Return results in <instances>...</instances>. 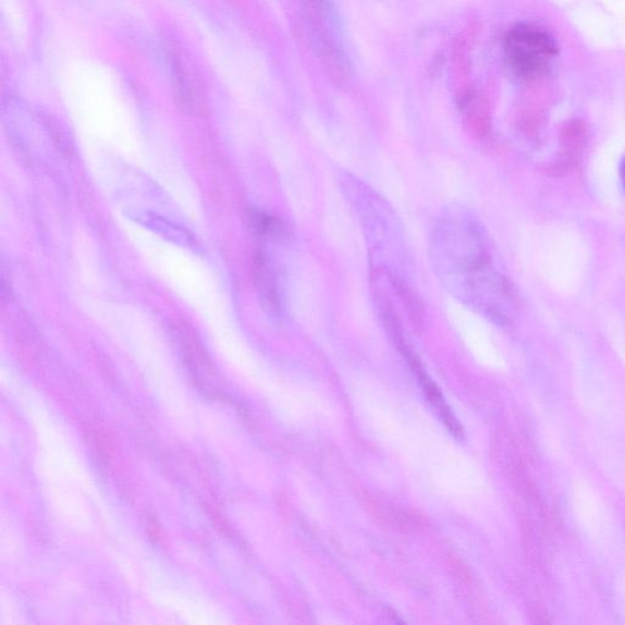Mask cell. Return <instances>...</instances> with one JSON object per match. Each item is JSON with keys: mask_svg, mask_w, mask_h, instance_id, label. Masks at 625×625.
<instances>
[{"mask_svg": "<svg viewBox=\"0 0 625 625\" xmlns=\"http://www.w3.org/2000/svg\"><path fill=\"white\" fill-rule=\"evenodd\" d=\"M431 254L453 296L493 319H505L501 302L508 298L506 281L493 267L487 238L468 211L443 213L433 228Z\"/></svg>", "mask_w": 625, "mask_h": 625, "instance_id": "6da1fadb", "label": "cell"}, {"mask_svg": "<svg viewBox=\"0 0 625 625\" xmlns=\"http://www.w3.org/2000/svg\"><path fill=\"white\" fill-rule=\"evenodd\" d=\"M306 34L317 57L338 84L350 77L351 66L331 0H302Z\"/></svg>", "mask_w": 625, "mask_h": 625, "instance_id": "7a4b0ae2", "label": "cell"}, {"mask_svg": "<svg viewBox=\"0 0 625 625\" xmlns=\"http://www.w3.org/2000/svg\"><path fill=\"white\" fill-rule=\"evenodd\" d=\"M559 48L552 36L538 26L518 25L505 38L507 63L517 77L526 81L547 75Z\"/></svg>", "mask_w": 625, "mask_h": 625, "instance_id": "3957f363", "label": "cell"}, {"mask_svg": "<svg viewBox=\"0 0 625 625\" xmlns=\"http://www.w3.org/2000/svg\"><path fill=\"white\" fill-rule=\"evenodd\" d=\"M399 334L393 335V338L397 340L399 348L403 352V355H405L413 370H415L416 375L418 376L422 391H425L429 402L431 403V406L433 409H437L439 417L443 421V425H446L453 436L462 439L463 430L457 418L453 416V413L448 406L445 399L442 397L440 390L427 376V372L421 368L417 357L413 355V353L408 350L405 342H403L401 335Z\"/></svg>", "mask_w": 625, "mask_h": 625, "instance_id": "277c9868", "label": "cell"}, {"mask_svg": "<svg viewBox=\"0 0 625 625\" xmlns=\"http://www.w3.org/2000/svg\"><path fill=\"white\" fill-rule=\"evenodd\" d=\"M562 155L554 170L566 171L578 160L584 146V130L579 124H573L564 133Z\"/></svg>", "mask_w": 625, "mask_h": 625, "instance_id": "5b68a950", "label": "cell"}, {"mask_svg": "<svg viewBox=\"0 0 625 625\" xmlns=\"http://www.w3.org/2000/svg\"><path fill=\"white\" fill-rule=\"evenodd\" d=\"M256 270H257V280L261 294H264L265 298L268 301V304L277 309L279 306V297H278L275 278L274 274L271 273V270L268 267L267 261L261 256L257 258Z\"/></svg>", "mask_w": 625, "mask_h": 625, "instance_id": "8992f818", "label": "cell"}, {"mask_svg": "<svg viewBox=\"0 0 625 625\" xmlns=\"http://www.w3.org/2000/svg\"><path fill=\"white\" fill-rule=\"evenodd\" d=\"M250 221L260 234L281 236L285 233L284 226H282L278 219L271 218L264 213H258V211H252Z\"/></svg>", "mask_w": 625, "mask_h": 625, "instance_id": "52a82bcc", "label": "cell"}, {"mask_svg": "<svg viewBox=\"0 0 625 625\" xmlns=\"http://www.w3.org/2000/svg\"><path fill=\"white\" fill-rule=\"evenodd\" d=\"M621 177H622L623 185H624V188H625V158H624V160L622 161Z\"/></svg>", "mask_w": 625, "mask_h": 625, "instance_id": "ba28073f", "label": "cell"}]
</instances>
